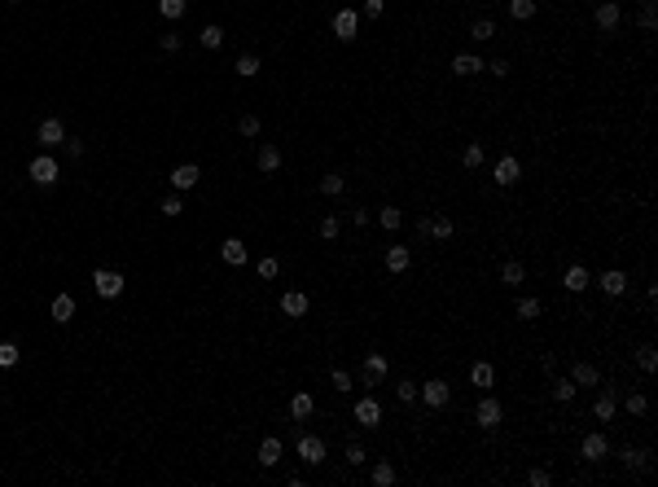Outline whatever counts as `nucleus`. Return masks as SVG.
I'll return each instance as SVG.
<instances>
[{"instance_id": "a211bd4d", "label": "nucleus", "mask_w": 658, "mask_h": 487, "mask_svg": "<svg viewBox=\"0 0 658 487\" xmlns=\"http://www.w3.org/2000/svg\"><path fill=\"white\" fill-rule=\"evenodd\" d=\"M220 259H224L229 268H242V264H246V242H242V237H229V242L220 246Z\"/></svg>"}, {"instance_id": "680f3d73", "label": "nucleus", "mask_w": 658, "mask_h": 487, "mask_svg": "<svg viewBox=\"0 0 658 487\" xmlns=\"http://www.w3.org/2000/svg\"><path fill=\"white\" fill-rule=\"evenodd\" d=\"M584 5H597V0H584Z\"/></svg>"}, {"instance_id": "a878e982", "label": "nucleus", "mask_w": 658, "mask_h": 487, "mask_svg": "<svg viewBox=\"0 0 658 487\" xmlns=\"http://www.w3.org/2000/svg\"><path fill=\"white\" fill-rule=\"evenodd\" d=\"M570 382H575V386H597V382H602V373H597V364L579 360L575 369H570Z\"/></svg>"}, {"instance_id": "8fccbe9b", "label": "nucleus", "mask_w": 658, "mask_h": 487, "mask_svg": "<svg viewBox=\"0 0 658 487\" xmlns=\"http://www.w3.org/2000/svg\"><path fill=\"white\" fill-rule=\"evenodd\" d=\"M329 382H333V391H342V395H347V391H351V373H347V369H329Z\"/></svg>"}, {"instance_id": "ea45409f", "label": "nucleus", "mask_w": 658, "mask_h": 487, "mask_svg": "<svg viewBox=\"0 0 658 487\" xmlns=\"http://www.w3.org/2000/svg\"><path fill=\"white\" fill-rule=\"evenodd\" d=\"M233 70H237V75H242V79L259 75V57H255V53H242V57H237V62H233Z\"/></svg>"}, {"instance_id": "603ef678", "label": "nucleus", "mask_w": 658, "mask_h": 487, "mask_svg": "<svg viewBox=\"0 0 658 487\" xmlns=\"http://www.w3.org/2000/svg\"><path fill=\"white\" fill-rule=\"evenodd\" d=\"M347 461H351V466H364V461H369L364 444H347Z\"/></svg>"}, {"instance_id": "4be33fe9", "label": "nucleus", "mask_w": 658, "mask_h": 487, "mask_svg": "<svg viewBox=\"0 0 658 487\" xmlns=\"http://www.w3.org/2000/svg\"><path fill=\"white\" fill-rule=\"evenodd\" d=\"M312 413H316V400L307 395V391H298V395L290 400V417H294V422H307Z\"/></svg>"}, {"instance_id": "c03bdc74", "label": "nucleus", "mask_w": 658, "mask_h": 487, "mask_svg": "<svg viewBox=\"0 0 658 487\" xmlns=\"http://www.w3.org/2000/svg\"><path fill=\"white\" fill-rule=\"evenodd\" d=\"M518 316H522V320H535V316H540V299H531V294L518 299Z\"/></svg>"}, {"instance_id": "7c9ffc66", "label": "nucleus", "mask_w": 658, "mask_h": 487, "mask_svg": "<svg viewBox=\"0 0 658 487\" xmlns=\"http://www.w3.org/2000/svg\"><path fill=\"white\" fill-rule=\"evenodd\" d=\"M575 391H579V386L570 382V377H553V391H548V395H553L557 404H570V400H575Z\"/></svg>"}, {"instance_id": "20e7f679", "label": "nucleus", "mask_w": 658, "mask_h": 487, "mask_svg": "<svg viewBox=\"0 0 658 487\" xmlns=\"http://www.w3.org/2000/svg\"><path fill=\"white\" fill-rule=\"evenodd\" d=\"M57 172H62V167H57V158H49V154H35L31 167H27V176H31L40 189H49V185L57 180Z\"/></svg>"}, {"instance_id": "de8ad7c7", "label": "nucleus", "mask_w": 658, "mask_h": 487, "mask_svg": "<svg viewBox=\"0 0 658 487\" xmlns=\"http://www.w3.org/2000/svg\"><path fill=\"white\" fill-rule=\"evenodd\" d=\"M526 483H531V487H548V483H553V474H548L544 466H535V470H526Z\"/></svg>"}, {"instance_id": "b1692460", "label": "nucleus", "mask_w": 658, "mask_h": 487, "mask_svg": "<svg viewBox=\"0 0 658 487\" xmlns=\"http://www.w3.org/2000/svg\"><path fill=\"white\" fill-rule=\"evenodd\" d=\"M409 264H413V251H409V246H387V268H391V272H409Z\"/></svg>"}, {"instance_id": "c85d7f7f", "label": "nucleus", "mask_w": 658, "mask_h": 487, "mask_svg": "<svg viewBox=\"0 0 658 487\" xmlns=\"http://www.w3.org/2000/svg\"><path fill=\"white\" fill-rule=\"evenodd\" d=\"M255 163H259V172H277V167H281V149H277V145H259Z\"/></svg>"}, {"instance_id": "423d86ee", "label": "nucleus", "mask_w": 658, "mask_h": 487, "mask_svg": "<svg viewBox=\"0 0 658 487\" xmlns=\"http://www.w3.org/2000/svg\"><path fill=\"white\" fill-rule=\"evenodd\" d=\"M593 22H597L602 31H615L619 22H624V9H619L615 0H597V5H593Z\"/></svg>"}, {"instance_id": "f704fd0d", "label": "nucleus", "mask_w": 658, "mask_h": 487, "mask_svg": "<svg viewBox=\"0 0 658 487\" xmlns=\"http://www.w3.org/2000/svg\"><path fill=\"white\" fill-rule=\"evenodd\" d=\"M185 9H189V0H158V14H163V18H172V22H181V18H185Z\"/></svg>"}, {"instance_id": "0eeeda50", "label": "nucleus", "mask_w": 658, "mask_h": 487, "mask_svg": "<svg viewBox=\"0 0 658 487\" xmlns=\"http://www.w3.org/2000/svg\"><path fill=\"white\" fill-rule=\"evenodd\" d=\"M35 141H40L44 149H57V145L66 141V123H62V118H44L40 132H35Z\"/></svg>"}, {"instance_id": "6ab92c4d", "label": "nucleus", "mask_w": 658, "mask_h": 487, "mask_svg": "<svg viewBox=\"0 0 658 487\" xmlns=\"http://www.w3.org/2000/svg\"><path fill=\"white\" fill-rule=\"evenodd\" d=\"M281 312L294 316V320L307 316V294H303V290H285V294H281Z\"/></svg>"}, {"instance_id": "4c0bfd02", "label": "nucleus", "mask_w": 658, "mask_h": 487, "mask_svg": "<svg viewBox=\"0 0 658 487\" xmlns=\"http://www.w3.org/2000/svg\"><path fill=\"white\" fill-rule=\"evenodd\" d=\"M198 44H202V49H220V44H224V31L211 22V27H202V31H198Z\"/></svg>"}, {"instance_id": "bf43d9fd", "label": "nucleus", "mask_w": 658, "mask_h": 487, "mask_svg": "<svg viewBox=\"0 0 658 487\" xmlns=\"http://www.w3.org/2000/svg\"><path fill=\"white\" fill-rule=\"evenodd\" d=\"M540 369H544V373H553V369H557V355H553V351H544V355H540Z\"/></svg>"}, {"instance_id": "473e14b6", "label": "nucleus", "mask_w": 658, "mask_h": 487, "mask_svg": "<svg viewBox=\"0 0 658 487\" xmlns=\"http://www.w3.org/2000/svg\"><path fill=\"white\" fill-rule=\"evenodd\" d=\"M637 27H641L645 35H650V31L658 27V9H654V0H645V5H641V14H637Z\"/></svg>"}, {"instance_id": "39448f33", "label": "nucleus", "mask_w": 658, "mask_h": 487, "mask_svg": "<svg viewBox=\"0 0 658 487\" xmlns=\"http://www.w3.org/2000/svg\"><path fill=\"white\" fill-rule=\"evenodd\" d=\"M492 180H496L500 189H509V185H518V180H522V163H518V158H513V154H505V158H500V163H496V167H492Z\"/></svg>"}, {"instance_id": "5701e85b", "label": "nucleus", "mask_w": 658, "mask_h": 487, "mask_svg": "<svg viewBox=\"0 0 658 487\" xmlns=\"http://www.w3.org/2000/svg\"><path fill=\"white\" fill-rule=\"evenodd\" d=\"M452 70H457L461 79H470V75H478V70H483V57H474V53H457V57H452Z\"/></svg>"}, {"instance_id": "6e6d98bb", "label": "nucleus", "mask_w": 658, "mask_h": 487, "mask_svg": "<svg viewBox=\"0 0 658 487\" xmlns=\"http://www.w3.org/2000/svg\"><path fill=\"white\" fill-rule=\"evenodd\" d=\"M382 14H387V0H364V18H373V22H378Z\"/></svg>"}, {"instance_id": "f257e3e1", "label": "nucleus", "mask_w": 658, "mask_h": 487, "mask_svg": "<svg viewBox=\"0 0 658 487\" xmlns=\"http://www.w3.org/2000/svg\"><path fill=\"white\" fill-rule=\"evenodd\" d=\"M500 417H505L500 400L483 391V400H478V408H474V426H478V431H496V426H500Z\"/></svg>"}, {"instance_id": "864d4df0", "label": "nucleus", "mask_w": 658, "mask_h": 487, "mask_svg": "<svg viewBox=\"0 0 658 487\" xmlns=\"http://www.w3.org/2000/svg\"><path fill=\"white\" fill-rule=\"evenodd\" d=\"M483 70H492L496 79H505L509 75V62H505V57H492V62H483Z\"/></svg>"}, {"instance_id": "7ed1b4c3", "label": "nucleus", "mask_w": 658, "mask_h": 487, "mask_svg": "<svg viewBox=\"0 0 658 487\" xmlns=\"http://www.w3.org/2000/svg\"><path fill=\"white\" fill-rule=\"evenodd\" d=\"M417 395H422V404H426V408H448V400H452V386L444 382V377H430L426 386H417Z\"/></svg>"}, {"instance_id": "c756f323", "label": "nucleus", "mask_w": 658, "mask_h": 487, "mask_svg": "<svg viewBox=\"0 0 658 487\" xmlns=\"http://www.w3.org/2000/svg\"><path fill=\"white\" fill-rule=\"evenodd\" d=\"M316 189H320V194H325V198H338L342 189H347V180H342V172H325V176H320V185H316Z\"/></svg>"}, {"instance_id": "bb28decb", "label": "nucleus", "mask_w": 658, "mask_h": 487, "mask_svg": "<svg viewBox=\"0 0 658 487\" xmlns=\"http://www.w3.org/2000/svg\"><path fill=\"white\" fill-rule=\"evenodd\" d=\"M522 281H526V268L518 264V259H509V264H505V268H500V286H509V290H518V286H522Z\"/></svg>"}, {"instance_id": "f3484780", "label": "nucleus", "mask_w": 658, "mask_h": 487, "mask_svg": "<svg viewBox=\"0 0 658 487\" xmlns=\"http://www.w3.org/2000/svg\"><path fill=\"white\" fill-rule=\"evenodd\" d=\"M198 180H202V172L194 167V163H181V167L172 172V189H176V194H185V189H194Z\"/></svg>"}, {"instance_id": "37998d69", "label": "nucleus", "mask_w": 658, "mask_h": 487, "mask_svg": "<svg viewBox=\"0 0 658 487\" xmlns=\"http://www.w3.org/2000/svg\"><path fill=\"white\" fill-rule=\"evenodd\" d=\"M637 364H641L645 373H654V369H658V351L650 347V342H645V347H637Z\"/></svg>"}, {"instance_id": "13d9d810", "label": "nucleus", "mask_w": 658, "mask_h": 487, "mask_svg": "<svg viewBox=\"0 0 658 487\" xmlns=\"http://www.w3.org/2000/svg\"><path fill=\"white\" fill-rule=\"evenodd\" d=\"M62 145H66V154H70V158H79V154H83V141H75V136H66Z\"/></svg>"}, {"instance_id": "6e6552de", "label": "nucleus", "mask_w": 658, "mask_h": 487, "mask_svg": "<svg viewBox=\"0 0 658 487\" xmlns=\"http://www.w3.org/2000/svg\"><path fill=\"white\" fill-rule=\"evenodd\" d=\"M298 461H307V466H320V461H325V439L298 435Z\"/></svg>"}, {"instance_id": "9d476101", "label": "nucleus", "mask_w": 658, "mask_h": 487, "mask_svg": "<svg viewBox=\"0 0 658 487\" xmlns=\"http://www.w3.org/2000/svg\"><path fill=\"white\" fill-rule=\"evenodd\" d=\"M356 31H360V14L356 9H338L333 14V35L338 40H356Z\"/></svg>"}, {"instance_id": "412c9836", "label": "nucleus", "mask_w": 658, "mask_h": 487, "mask_svg": "<svg viewBox=\"0 0 658 487\" xmlns=\"http://www.w3.org/2000/svg\"><path fill=\"white\" fill-rule=\"evenodd\" d=\"M615 413H619V395H615V391H602L597 404H593V417H597V422H610Z\"/></svg>"}, {"instance_id": "2eb2a0df", "label": "nucleus", "mask_w": 658, "mask_h": 487, "mask_svg": "<svg viewBox=\"0 0 658 487\" xmlns=\"http://www.w3.org/2000/svg\"><path fill=\"white\" fill-rule=\"evenodd\" d=\"M470 382H474L478 391H492V386H496V364H492V360H474V364H470Z\"/></svg>"}, {"instance_id": "9b49d317", "label": "nucleus", "mask_w": 658, "mask_h": 487, "mask_svg": "<svg viewBox=\"0 0 658 487\" xmlns=\"http://www.w3.org/2000/svg\"><path fill=\"white\" fill-rule=\"evenodd\" d=\"M562 286H566L570 294H584V290H588V286H593V272H588V268H584V264H570L566 272H562Z\"/></svg>"}, {"instance_id": "f03ea898", "label": "nucleus", "mask_w": 658, "mask_h": 487, "mask_svg": "<svg viewBox=\"0 0 658 487\" xmlns=\"http://www.w3.org/2000/svg\"><path fill=\"white\" fill-rule=\"evenodd\" d=\"M123 272H114V268H97L92 272V290L101 294V299H119V294H123Z\"/></svg>"}, {"instance_id": "a19ab883", "label": "nucleus", "mask_w": 658, "mask_h": 487, "mask_svg": "<svg viewBox=\"0 0 658 487\" xmlns=\"http://www.w3.org/2000/svg\"><path fill=\"white\" fill-rule=\"evenodd\" d=\"M378 224H382V229H387V233H395V229H400V224H404L400 207H382V211H378Z\"/></svg>"}, {"instance_id": "ddd939ff", "label": "nucleus", "mask_w": 658, "mask_h": 487, "mask_svg": "<svg viewBox=\"0 0 658 487\" xmlns=\"http://www.w3.org/2000/svg\"><path fill=\"white\" fill-rule=\"evenodd\" d=\"M584 461H606L610 457V439L602 435V431H593V435H584Z\"/></svg>"}, {"instance_id": "393cba45", "label": "nucleus", "mask_w": 658, "mask_h": 487, "mask_svg": "<svg viewBox=\"0 0 658 487\" xmlns=\"http://www.w3.org/2000/svg\"><path fill=\"white\" fill-rule=\"evenodd\" d=\"M49 316L57 320V325H70V316H75V299H70V294H57L53 307H49Z\"/></svg>"}, {"instance_id": "1a4fd4ad", "label": "nucleus", "mask_w": 658, "mask_h": 487, "mask_svg": "<svg viewBox=\"0 0 658 487\" xmlns=\"http://www.w3.org/2000/svg\"><path fill=\"white\" fill-rule=\"evenodd\" d=\"M351 413H356V422H360V426H364V431H373V426L382 422V404H378L373 395H364V400H356V408H351Z\"/></svg>"}, {"instance_id": "a18cd8bd", "label": "nucleus", "mask_w": 658, "mask_h": 487, "mask_svg": "<svg viewBox=\"0 0 658 487\" xmlns=\"http://www.w3.org/2000/svg\"><path fill=\"white\" fill-rule=\"evenodd\" d=\"M158 211H163V216H167V220H176V216H181V211H185V202H181V194H172V198H163V207H158Z\"/></svg>"}, {"instance_id": "58836bf2", "label": "nucleus", "mask_w": 658, "mask_h": 487, "mask_svg": "<svg viewBox=\"0 0 658 487\" xmlns=\"http://www.w3.org/2000/svg\"><path fill=\"white\" fill-rule=\"evenodd\" d=\"M452 233H457V224H452L448 216H435V220H430V237H439V242H448Z\"/></svg>"}, {"instance_id": "aec40b11", "label": "nucleus", "mask_w": 658, "mask_h": 487, "mask_svg": "<svg viewBox=\"0 0 658 487\" xmlns=\"http://www.w3.org/2000/svg\"><path fill=\"white\" fill-rule=\"evenodd\" d=\"M281 457H285V444H281L277 435H268V439L259 444V466H277Z\"/></svg>"}, {"instance_id": "cd10ccee", "label": "nucleus", "mask_w": 658, "mask_h": 487, "mask_svg": "<svg viewBox=\"0 0 658 487\" xmlns=\"http://www.w3.org/2000/svg\"><path fill=\"white\" fill-rule=\"evenodd\" d=\"M624 408H628V417H645V413H650V395H645V391H628Z\"/></svg>"}, {"instance_id": "052dcab7", "label": "nucleus", "mask_w": 658, "mask_h": 487, "mask_svg": "<svg viewBox=\"0 0 658 487\" xmlns=\"http://www.w3.org/2000/svg\"><path fill=\"white\" fill-rule=\"evenodd\" d=\"M9 5H22V0H9Z\"/></svg>"}, {"instance_id": "5fc2aeb1", "label": "nucleus", "mask_w": 658, "mask_h": 487, "mask_svg": "<svg viewBox=\"0 0 658 487\" xmlns=\"http://www.w3.org/2000/svg\"><path fill=\"white\" fill-rule=\"evenodd\" d=\"M277 272H281V264H277V259H259V277H263V281H272Z\"/></svg>"}, {"instance_id": "3c124183", "label": "nucleus", "mask_w": 658, "mask_h": 487, "mask_svg": "<svg viewBox=\"0 0 658 487\" xmlns=\"http://www.w3.org/2000/svg\"><path fill=\"white\" fill-rule=\"evenodd\" d=\"M395 395H400L404 404H417V382H409V377H404V382L395 386Z\"/></svg>"}, {"instance_id": "2f4dec72", "label": "nucleus", "mask_w": 658, "mask_h": 487, "mask_svg": "<svg viewBox=\"0 0 658 487\" xmlns=\"http://www.w3.org/2000/svg\"><path fill=\"white\" fill-rule=\"evenodd\" d=\"M509 18L513 22H531L535 18V0H509Z\"/></svg>"}, {"instance_id": "4d7b16f0", "label": "nucleus", "mask_w": 658, "mask_h": 487, "mask_svg": "<svg viewBox=\"0 0 658 487\" xmlns=\"http://www.w3.org/2000/svg\"><path fill=\"white\" fill-rule=\"evenodd\" d=\"M158 49L163 53H181V35H158Z\"/></svg>"}, {"instance_id": "72a5a7b5", "label": "nucleus", "mask_w": 658, "mask_h": 487, "mask_svg": "<svg viewBox=\"0 0 658 487\" xmlns=\"http://www.w3.org/2000/svg\"><path fill=\"white\" fill-rule=\"evenodd\" d=\"M461 163H465V172H474V167H483V145L478 141H470V145L461 149Z\"/></svg>"}, {"instance_id": "c9c22d12", "label": "nucleus", "mask_w": 658, "mask_h": 487, "mask_svg": "<svg viewBox=\"0 0 658 487\" xmlns=\"http://www.w3.org/2000/svg\"><path fill=\"white\" fill-rule=\"evenodd\" d=\"M369 479H373V487H391L395 483V466H391V461H378Z\"/></svg>"}, {"instance_id": "09e8293b", "label": "nucleus", "mask_w": 658, "mask_h": 487, "mask_svg": "<svg viewBox=\"0 0 658 487\" xmlns=\"http://www.w3.org/2000/svg\"><path fill=\"white\" fill-rule=\"evenodd\" d=\"M316 233L325 237V242H333V237H338V216H325V220L316 224Z\"/></svg>"}, {"instance_id": "79ce46f5", "label": "nucleus", "mask_w": 658, "mask_h": 487, "mask_svg": "<svg viewBox=\"0 0 658 487\" xmlns=\"http://www.w3.org/2000/svg\"><path fill=\"white\" fill-rule=\"evenodd\" d=\"M18 360H22V347H18V342H0V369H14Z\"/></svg>"}, {"instance_id": "4468645a", "label": "nucleus", "mask_w": 658, "mask_h": 487, "mask_svg": "<svg viewBox=\"0 0 658 487\" xmlns=\"http://www.w3.org/2000/svg\"><path fill=\"white\" fill-rule=\"evenodd\" d=\"M597 286H602L610 299H619V294L628 290V272H624V268H606L602 277H597Z\"/></svg>"}, {"instance_id": "f8f14e48", "label": "nucleus", "mask_w": 658, "mask_h": 487, "mask_svg": "<svg viewBox=\"0 0 658 487\" xmlns=\"http://www.w3.org/2000/svg\"><path fill=\"white\" fill-rule=\"evenodd\" d=\"M387 369H391V360H387V355H382V351H369L364 373H360V377H364V386H378L382 377H387Z\"/></svg>"}, {"instance_id": "dca6fc26", "label": "nucleus", "mask_w": 658, "mask_h": 487, "mask_svg": "<svg viewBox=\"0 0 658 487\" xmlns=\"http://www.w3.org/2000/svg\"><path fill=\"white\" fill-rule=\"evenodd\" d=\"M619 461H624L628 470H641V474H650L654 470V461H650V448H624V453H619Z\"/></svg>"}, {"instance_id": "e433bc0d", "label": "nucleus", "mask_w": 658, "mask_h": 487, "mask_svg": "<svg viewBox=\"0 0 658 487\" xmlns=\"http://www.w3.org/2000/svg\"><path fill=\"white\" fill-rule=\"evenodd\" d=\"M492 35H496V22H492V18H478L474 27H470V40H478V44H487Z\"/></svg>"}, {"instance_id": "49530a36", "label": "nucleus", "mask_w": 658, "mask_h": 487, "mask_svg": "<svg viewBox=\"0 0 658 487\" xmlns=\"http://www.w3.org/2000/svg\"><path fill=\"white\" fill-rule=\"evenodd\" d=\"M237 132H242V136H259V114H242V118H237Z\"/></svg>"}]
</instances>
